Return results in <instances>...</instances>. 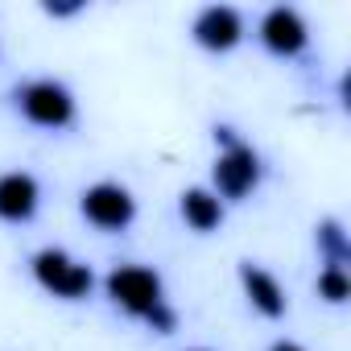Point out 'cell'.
<instances>
[{"instance_id":"1","label":"cell","mask_w":351,"mask_h":351,"mask_svg":"<svg viewBox=\"0 0 351 351\" xmlns=\"http://www.w3.org/2000/svg\"><path fill=\"white\" fill-rule=\"evenodd\" d=\"M215 145H219V157H215V169H211L215 195L228 199V203L248 199L261 186V178H265L261 153L248 141H240V132L232 124H215Z\"/></svg>"},{"instance_id":"2","label":"cell","mask_w":351,"mask_h":351,"mask_svg":"<svg viewBox=\"0 0 351 351\" xmlns=\"http://www.w3.org/2000/svg\"><path fill=\"white\" fill-rule=\"evenodd\" d=\"M13 108L34 124V128H46V132H58V128H71L75 116H79V104H75V91L58 79H25L13 87Z\"/></svg>"},{"instance_id":"3","label":"cell","mask_w":351,"mask_h":351,"mask_svg":"<svg viewBox=\"0 0 351 351\" xmlns=\"http://www.w3.org/2000/svg\"><path fill=\"white\" fill-rule=\"evenodd\" d=\"M29 273H34V281H38L46 293H54V298H62V302H83V298L95 289L91 265L75 261L66 248H38V252L29 256Z\"/></svg>"},{"instance_id":"4","label":"cell","mask_w":351,"mask_h":351,"mask_svg":"<svg viewBox=\"0 0 351 351\" xmlns=\"http://www.w3.org/2000/svg\"><path fill=\"white\" fill-rule=\"evenodd\" d=\"M104 293L112 298L116 310L132 314V318H149L161 302H165V285L161 273L149 265H116L104 277Z\"/></svg>"},{"instance_id":"5","label":"cell","mask_w":351,"mask_h":351,"mask_svg":"<svg viewBox=\"0 0 351 351\" xmlns=\"http://www.w3.org/2000/svg\"><path fill=\"white\" fill-rule=\"evenodd\" d=\"M79 211H83V219H87L91 228H99V232H124V228H132V219H136V199H132V191L120 186V182H91V186L79 195Z\"/></svg>"},{"instance_id":"6","label":"cell","mask_w":351,"mask_h":351,"mask_svg":"<svg viewBox=\"0 0 351 351\" xmlns=\"http://www.w3.org/2000/svg\"><path fill=\"white\" fill-rule=\"evenodd\" d=\"M256 38H261V46H265L273 58H298V54H306V46H310V25H306V17H302L293 5H273V9L261 17Z\"/></svg>"},{"instance_id":"7","label":"cell","mask_w":351,"mask_h":351,"mask_svg":"<svg viewBox=\"0 0 351 351\" xmlns=\"http://www.w3.org/2000/svg\"><path fill=\"white\" fill-rule=\"evenodd\" d=\"M244 34H248V25H244V13H240L236 5H207V9H199L195 21H191V38H195L203 50H211V54L236 50V46L244 42Z\"/></svg>"},{"instance_id":"8","label":"cell","mask_w":351,"mask_h":351,"mask_svg":"<svg viewBox=\"0 0 351 351\" xmlns=\"http://www.w3.org/2000/svg\"><path fill=\"white\" fill-rule=\"evenodd\" d=\"M42 207V182L29 169L0 173V219L5 223H29Z\"/></svg>"},{"instance_id":"9","label":"cell","mask_w":351,"mask_h":351,"mask_svg":"<svg viewBox=\"0 0 351 351\" xmlns=\"http://www.w3.org/2000/svg\"><path fill=\"white\" fill-rule=\"evenodd\" d=\"M240 285H244V298H248V306H252L256 314H265V318H281V314L289 310L285 285H281L265 265L244 261V265H240Z\"/></svg>"},{"instance_id":"10","label":"cell","mask_w":351,"mask_h":351,"mask_svg":"<svg viewBox=\"0 0 351 351\" xmlns=\"http://www.w3.org/2000/svg\"><path fill=\"white\" fill-rule=\"evenodd\" d=\"M178 211H182L186 228H191V232H203V236L215 232V228L223 223V199H219L215 191H207V186H191V191H182Z\"/></svg>"},{"instance_id":"11","label":"cell","mask_w":351,"mask_h":351,"mask_svg":"<svg viewBox=\"0 0 351 351\" xmlns=\"http://www.w3.org/2000/svg\"><path fill=\"white\" fill-rule=\"evenodd\" d=\"M314 240H318V252H322L326 265L347 269V261H351V240H347V232H343L339 219H322L318 232H314Z\"/></svg>"},{"instance_id":"12","label":"cell","mask_w":351,"mask_h":351,"mask_svg":"<svg viewBox=\"0 0 351 351\" xmlns=\"http://www.w3.org/2000/svg\"><path fill=\"white\" fill-rule=\"evenodd\" d=\"M314 289H318V298H322V302H330V306H343V302L351 298V277H347V269H339V265H326V269L318 273Z\"/></svg>"},{"instance_id":"13","label":"cell","mask_w":351,"mask_h":351,"mask_svg":"<svg viewBox=\"0 0 351 351\" xmlns=\"http://www.w3.org/2000/svg\"><path fill=\"white\" fill-rule=\"evenodd\" d=\"M145 322H149V330H157V335H173V330H178V314H173V306H169V302H161Z\"/></svg>"},{"instance_id":"14","label":"cell","mask_w":351,"mask_h":351,"mask_svg":"<svg viewBox=\"0 0 351 351\" xmlns=\"http://www.w3.org/2000/svg\"><path fill=\"white\" fill-rule=\"evenodd\" d=\"M46 13L50 17H75V13H83V0H62V5H54V0H50Z\"/></svg>"},{"instance_id":"15","label":"cell","mask_w":351,"mask_h":351,"mask_svg":"<svg viewBox=\"0 0 351 351\" xmlns=\"http://www.w3.org/2000/svg\"><path fill=\"white\" fill-rule=\"evenodd\" d=\"M269 351H306V347H302V343H293V339H277Z\"/></svg>"},{"instance_id":"16","label":"cell","mask_w":351,"mask_h":351,"mask_svg":"<svg viewBox=\"0 0 351 351\" xmlns=\"http://www.w3.org/2000/svg\"><path fill=\"white\" fill-rule=\"evenodd\" d=\"M199 351H203V347H199Z\"/></svg>"}]
</instances>
